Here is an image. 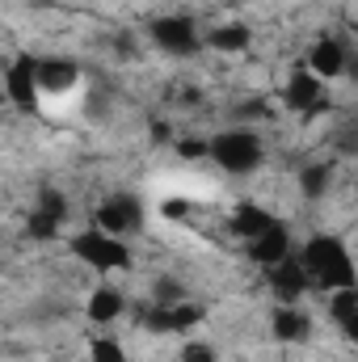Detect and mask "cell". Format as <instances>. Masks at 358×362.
<instances>
[{"label":"cell","instance_id":"cell-1","mask_svg":"<svg viewBox=\"0 0 358 362\" xmlns=\"http://www.w3.org/2000/svg\"><path fill=\"white\" fill-rule=\"evenodd\" d=\"M299 266L308 274V282L325 286V291H342V286H354V262H350V249L337 240V236H312L304 245V257Z\"/></svg>","mask_w":358,"mask_h":362},{"label":"cell","instance_id":"cell-2","mask_svg":"<svg viewBox=\"0 0 358 362\" xmlns=\"http://www.w3.org/2000/svg\"><path fill=\"white\" fill-rule=\"evenodd\" d=\"M207 156H215V165L228 169V173H253V169L266 160V148H262V135H258V131L236 127V131L215 135V139L207 144Z\"/></svg>","mask_w":358,"mask_h":362},{"label":"cell","instance_id":"cell-3","mask_svg":"<svg viewBox=\"0 0 358 362\" xmlns=\"http://www.w3.org/2000/svg\"><path fill=\"white\" fill-rule=\"evenodd\" d=\"M72 253H76L81 262H89L97 274L131 270V249H127V240L105 236V232H81V236H72Z\"/></svg>","mask_w":358,"mask_h":362},{"label":"cell","instance_id":"cell-4","mask_svg":"<svg viewBox=\"0 0 358 362\" xmlns=\"http://www.w3.org/2000/svg\"><path fill=\"white\" fill-rule=\"evenodd\" d=\"M139 228H144V202H139L135 194H110V198L97 206V232L127 240V236L139 232Z\"/></svg>","mask_w":358,"mask_h":362},{"label":"cell","instance_id":"cell-5","mask_svg":"<svg viewBox=\"0 0 358 362\" xmlns=\"http://www.w3.org/2000/svg\"><path fill=\"white\" fill-rule=\"evenodd\" d=\"M148 34H152V42H156L165 55H194V51L202 47L194 21H190L185 13H165V17H156V21L148 25Z\"/></svg>","mask_w":358,"mask_h":362},{"label":"cell","instance_id":"cell-6","mask_svg":"<svg viewBox=\"0 0 358 362\" xmlns=\"http://www.w3.org/2000/svg\"><path fill=\"white\" fill-rule=\"evenodd\" d=\"M34 68H38V59H30V55H17L13 64H8V72H4V101H13V105H21V110H34L38 105V76H34Z\"/></svg>","mask_w":358,"mask_h":362},{"label":"cell","instance_id":"cell-7","mask_svg":"<svg viewBox=\"0 0 358 362\" xmlns=\"http://www.w3.org/2000/svg\"><path fill=\"white\" fill-rule=\"evenodd\" d=\"M282 101H287V110H295V114H316V110L325 105V81H316V76L304 68V72H295V76L287 81Z\"/></svg>","mask_w":358,"mask_h":362},{"label":"cell","instance_id":"cell-8","mask_svg":"<svg viewBox=\"0 0 358 362\" xmlns=\"http://www.w3.org/2000/svg\"><path fill=\"white\" fill-rule=\"evenodd\" d=\"M245 245H249V257H253L258 266H266V270L270 266H278L282 257H291V232H287L278 219L270 223L266 232H258L253 240H245Z\"/></svg>","mask_w":358,"mask_h":362},{"label":"cell","instance_id":"cell-9","mask_svg":"<svg viewBox=\"0 0 358 362\" xmlns=\"http://www.w3.org/2000/svg\"><path fill=\"white\" fill-rule=\"evenodd\" d=\"M308 286L312 282H308V274L295 257H282L278 266H270V291L278 295V303H299Z\"/></svg>","mask_w":358,"mask_h":362},{"label":"cell","instance_id":"cell-10","mask_svg":"<svg viewBox=\"0 0 358 362\" xmlns=\"http://www.w3.org/2000/svg\"><path fill=\"white\" fill-rule=\"evenodd\" d=\"M34 76H38V93H55V97H64L81 85V68L72 59H38Z\"/></svg>","mask_w":358,"mask_h":362},{"label":"cell","instance_id":"cell-11","mask_svg":"<svg viewBox=\"0 0 358 362\" xmlns=\"http://www.w3.org/2000/svg\"><path fill=\"white\" fill-rule=\"evenodd\" d=\"M308 72L316 81H337L346 72V47L333 42V38H321L312 51H308Z\"/></svg>","mask_w":358,"mask_h":362},{"label":"cell","instance_id":"cell-12","mask_svg":"<svg viewBox=\"0 0 358 362\" xmlns=\"http://www.w3.org/2000/svg\"><path fill=\"white\" fill-rule=\"evenodd\" d=\"M270 329H274L278 341H304L308 337V316L295 303H278L274 316H270Z\"/></svg>","mask_w":358,"mask_h":362},{"label":"cell","instance_id":"cell-13","mask_svg":"<svg viewBox=\"0 0 358 362\" xmlns=\"http://www.w3.org/2000/svg\"><path fill=\"white\" fill-rule=\"evenodd\" d=\"M122 308H127V303H122V291H114V286H97V291L89 295V308H85V312H89L93 325H114V320L122 316Z\"/></svg>","mask_w":358,"mask_h":362},{"label":"cell","instance_id":"cell-14","mask_svg":"<svg viewBox=\"0 0 358 362\" xmlns=\"http://www.w3.org/2000/svg\"><path fill=\"white\" fill-rule=\"evenodd\" d=\"M270 223H274V215H270L266 206H258V202H241L236 215H232V232L241 240H253L258 232H266Z\"/></svg>","mask_w":358,"mask_h":362},{"label":"cell","instance_id":"cell-15","mask_svg":"<svg viewBox=\"0 0 358 362\" xmlns=\"http://www.w3.org/2000/svg\"><path fill=\"white\" fill-rule=\"evenodd\" d=\"M329 316H333V325L346 333V337H354L358 333V286H342V291H333V303H329Z\"/></svg>","mask_w":358,"mask_h":362},{"label":"cell","instance_id":"cell-16","mask_svg":"<svg viewBox=\"0 0 358 362\" xmlns=\"http://www.w3.org/2000/svg\"><path fill=\"white\" fill-rule=\"evenodd\" d=\"M249 42H253L249 25H219V30L207 34V47H215V51H224V55H241Z\"/></svg>","mask_w":358,"mask_h":362},{"label":"cell","instance_id":"cell-17","mask_svg":"<svg viewBox=\"0 0 358 362\" xmlns=\"http://www.w3.org/2000/svg\"><path fill=\"white\" fill-rule=\"evenodd\" d=\"M329 181H333V169L329 165H308L304 173H299V189H304V198H325V189H329Z\"/></svg>","mask_w":358,"mask_h":362},{"label":"cell","instance_id":"cell-18","mask_svg":"<svg viewBox=\"0 0 358 362\" xmlns=\"http://www.w3.org/2000/svg\"><path fill=\"white\" fill-rule=\"evenodd\" d=\"M59 228H64V223H59V219H51V215H47V211H38V206H34V211H30V219H25V236H30V240H55V236H59Z\"/></svg>","mask_w":358,"mask_h":362},{"label":"cell","instance_id":"cell-19","mask_svg":"<svg viewBox=\"0 0 358 362\" xmlns=\"http://www.w3.org/2000/svg\"><path fill=\"white\" fill-rule=\"evenodd\" d=\"M89 362H127V350L114 337H93L89 341Z\"/></svg>","mask_w":358,"mask_h":362},{"label":"cell","instance_id":"cell-20","mask_svg":"<svg viewBox=\"0 0 358 362\" xmlns=\"http://www.w3.org/2000/svg\"><path fill=\"white\" fill-rule=\"evenodd\" d=\"M38 211H47L51 219H59V223H64V219H68V198H64L59 189H51V185H47V189L38 194Z\"/></svg>","mask_w":358,"mask_h":362},{"label":"cell","instance_id":"cell-21","mask_svg":"<svg viewBox=\"0 0 358 362\" xmlns=\"http://www.w3.org/2000/svg\"><path fill=\"white\" fill-rule=\"evenodd\" d=\"M181 362H215V350H211L207 341H190V346L181 350Z\"/></svg>","mask_w":358,"mask_h":362},{"label":"cell","instance_id":"cell-22","mask_svg":"<svg viewBox=\"0 0 358 362\" xmlns=\"http://www.w3.org/2000/svg\"><path fill=\"white\" fill-rule=\"evenodd\" d=\"M178 156H185V160L207 156V139H181V144H178Z\"/></svg>","mask_w":358,"mask_h":362},{"label":"cell","instance_id":"cell-23","mask_svg":"<svg viewBox=\"0 0 358 362\" xmlns=\"http://www.w3.org/2000/svg\"><path fill=\"white\" fill-rule=\"evenodd\" d=\"M161 215L165 219H185L190 215V202L185 198H169V202H161Z\"/></svg>","mask_w":358,"mask_h":362},{"label":"cell","instance_id":"cell-24","mask_svg":"<svg viewBox=\"0 0 358 362\" xmlns=\"http://www.w3.org/2000/svg\"><path fill=\"white\" fill-rule=\"evenodd\" d=\"M0 101H4V85H0Z\"/></svg>","mask_w":358,"mask_h":362}]
</instances>
